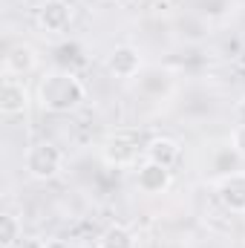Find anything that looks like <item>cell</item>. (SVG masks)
Segmentation results:
<instances>
[{
	"label": "cell",
	"mask_w": 245,
	"mask_h": 248,
	"mask_svg": "<svg viewBox=\"0 0 245 248\" xmlns=\"http://www.w3.org/2000/svg\"><path fill=\"white\" fill-rule=\"evenodd\" d=\"M72 15H75L72 12V3H66V0H44L38 6V12H35V23H38V29L44 35L58 38V35H66L69 32Z\"/></svg>",
	"instance_id": "obj_4"
},
{
	"label": "cell",
	"mask_w": 245,
	"mask_h": 248,
	"mask_svg": "<svg viewBox=\"0 0 245 248\" xmlns=\"http://www.w3.org/2000/svg\"><path fill=\"white\" fill-rule=\"evenodd\" d=\"M101 159L107 168H119V170L138 168L144 162V144H141L138 130H133V127L113 130L101 144Z\"/></svg>",
	"instance_id": "obj_2"
},
{
	"label": "cell",
	"mask_w": 245,
	"mask_h": 248,
	"mask_svg": "<svg viewBox=\"0 0 245 248\" xmlns=\"http://www.w3.org/2000/svg\"><path fill=\"white\" fill-rule=\"evenodd\" d=\"M23 168L35 182H49L63 170V153L52 141H35L23 153Z\"/></svg>",
	"instance_id": "obj_3"
},
{
	"label": "cell",
	"mask_w": 245,
	"mask_h": 248,
	"mask_svg": "<svg viewBox=\"0 0 245 248\" xmlns=\"http://www.w3.org/2000/svg\"><path fill=\"white\" fill-rule=\"evenodd\" d=\"M44 248H69V246H66L63 240H49V243H46Z\"/></svg>",
	"instance_id": "obj_14"
},
{
	"label": "cell",
	"mask_w": 245,
	"mask_h": 248,
	"mask_svg": "<svg viewBox=\"0 0 245 248\" xmlns=\"http://www.w3.org/2000/svg\"><path fill=\"white\" fill-rule=\"evenodd\" d=\"M173 182V170L170 168H165V165H156V162H141L138 168H136V185L141 193H150V196H156V193H165L168 187Z\"/></svg>",
	"instance_id": "obj_7"
},
{
	"label": "cell",
	"mask_w": 245,
	"mask_h": 248,
	"mask_svg": "<svg viewBox=\"0 0 245 248\" xmlns=\"http://www.w3.org/2000/svg\"><path fill=\"white\" fill-rule=\"evenodd\" d=\"M144 159L165 165V168H176V162L182 159V144L173 136H153L150 141H144Z\"/></svg>",
	"instance_id": "obj_9"
},
{
	"label": "cell",
	"mask_w": 245,
	"mask_h": 248,
	"mask_svg": "<svg viewBox=\"0 0 245 248\" xmlns=\"http://www.w3.org/2000/svg\"><path fill=\"white\" fill-rule=\"evenodd\" d=\"M20 234H23V222H20V217L12 214V211H6V214L0 217V246L3 248H15L17 246V240H20Z\"/></svg>",
	"instance_id": "obj_12"
},
{
	"label": "cell",
	"mask_w": 245,
	"mask_h": 248,
	"mask_svg": "<svg viewBox=\"0 0 245 248\" xmlns=\"http://www.w3.org/2000/svg\"><path fill=\"white\" fill-rule=\"evenodd\" d=\"M44 113L52 116H69L87 101V87L72 69H49L35 93Z\"/></svg>",
	"instance_id": "obj_1"
},
{
	"label": "cell",
	"mask_w": 245,
	"mask_h": 248,
	"mask_svg": "<svg viewBox=\"0 0 245 248\" xmlns=\"http://www.w3.org/2000/svg\"><path fill=\"white\" fill-rule=\"evenodd\" d=\"M95 248H138V243H136V234H133L127 225L113 222V225H107V228L98 234Z\"/></svg>",
	"instance_id": "obj_11"
},
{
	"label": "cell",
	"mask_w": 245,
	"mask_h": 248,
	"mask_svg": "<svg viewBox=\"0 0 245 248\" xmlns=\"http://www.w3.org/2000/svg\"><path fill=\"white\" fill-rule=\"evenodd\" d=\"M104 3H119V0H104Z\"/></svg>",
	"instance_id": "obj_15"
},
{
	"label": "cell",
	"mask_w": 245,
	"mask_h": 248,
	"mask_svg": "<svg viewBox=\"0 0 245 248\" xmlns=\"http://www.w3.org/2000/svg\"><path fill=\"white\" fill-rule=\"evenodd\" d=\"M38 69V52L29 44H15L3 55V75L9 78H26L29 72Z\"/></svg>",
	"instance_id": "obj_8"
},
{
	"label": "cell",
	"mask_w": 245,
	"mask_h": 248,
	"mask_svg": "<svg viewBox=\"0 0 245 248\" xmlns=\"http://www.w3.org/2000/svg\"><path fill=\"white\" fill-rule=\"evenodd\" d=\"M216 199L225 211L245 214V170H231L216 179Z\"/></svg>",
	"instance_id": "obj_5"
},
{
	"label": "cell",
	"mask_w": 245,
	"mask_h": 248,
	"mask_svg": "<svg viewBox=\"0 0 245 248\" xmlns=\"http://www.w3.org/2000/svg\"><path fill=\"white\" fill-rule=\"evenodd\" d=\"M29 110V90L20 78H9L3 75V84H0V113L6 119H15V116H23Z\"/></svg>",
	"instance_id": "obj_6"
},
{
	"label": "cell",
	"mask_w": 245,
	"mask_h": 248,
	"mask_svg": "<svg viewBox=\"0 0 245 248\" xmlns=\"http://www.w3.org/2000/svg\"><path fill=\"white\" fill-rule=\"evenodd\" d=\"M231 147H234V153L245 156V122L234 127V133H231Z\"/></svg>",
	"instance_id": "obj_13"
},
{
	"label": "cell",
	"mask_w": 245,
	"mask_h": 248,
	"mask_svg": "<svg viewBox=\"0 0 245 248\" xmlns=\"http://www.w3.org/2000/svg\"><path fill=\"white\" fill-rule=\"evenodd\" d=\"M141 52L136 49V46H130V44H122V46H116L113 52H110V58H107V69H110V75H116V78H124V81H130V78H136L138 72H141Z\"/></svg>",
	"instance_id": "obj_10"
}]
</instances>
